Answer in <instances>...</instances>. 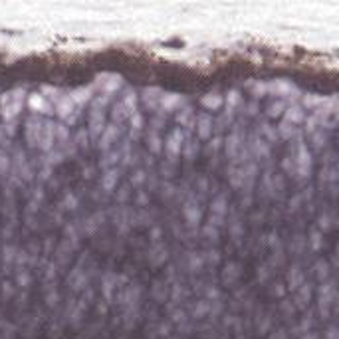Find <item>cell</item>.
<instances>
[{"label":"cell","instance_id":"obj_4","mask_svg":"<svg viewBox=\"0 0 339 339\" xmlns=\"http://www.w3.org/2000/svg\"><path fill=\"white\" fill-rule=\"evenodd\" d=\"M284 117H286V121H288V123L296 125V123L305 121V111H303L300 105H290V107H286V109H284Z\"/></svg>","mask_w":339,"mask_h":339},{"label":"cell","instance_id":"obj_5","mask_svg":"<svg viewBox=\"0 0 339 339\" xmlns=\"http://www.w3.org/2000/svg\"><path fill=\"white\" fill-rule=\"evenodd\" d=\"M194 125L198 127V137L200 139H208L210 135H212V119L208 117V115H198V117H194Z\"/></svg>","mask_w":339,"mask_h":339},{"label":"cell","instance_id":"obj_12","mask_svg":"<svg viewBox=\"0 0 339 339\" xmlns=\"http://www.w3.org/2000/svg\"><path fill=\"white\" fill-rule=\"evenodd\" d=\"M240 101H242V97H240V93H238V91H230V95L226 97V105L230 103V107H232V105H236V103H240Z\"/></svg>","mask_w":339,"mask_h":339},{"label":"cell","instance_id":"obj_1","mask_svg":"<svg viewBox=\"0 0 339 339\" xmlns=\"http://www.w3.org/2000/svg\"><path fill=\"white\" fill-rule=\"evenodd\" d=\"M183 143H185V135H183V131H181V127H177V129H173L169 135H167V143H165V149H167V155H169V159L167 161H171V163H177V155H181V151H183Z\"/></svg>","mask_w":339,"mask_h":339},{"label":"cell","instance_id":"obj_6","mask_svg":"<svg viewBox=\"0 0 339 339\" xmlns=\"http://www.w3.org/2000/svg\"><path fill=\"white\" fill-rule=\"evenodd\" d=\"M317 224H319V228H321L323 232L333 230V228H335V224H337L335 212H333V210H323V212H319V216H317Z\"/></svg>","mask_w":339,"mask_h":339},{"label":"cell","instance_id":"obj_2","mask_svg":"<svg viewBox=\"0 0 339 339\" xmlns=\"http://www.w3.org/2000/svg\"><path fill=\"white\" fill-rule=\"evenodd\" d=\"M121 169H117V167H109L107 169V173L101 177V190L105 192V194H109V192H113V188L117 187V183L121 181Z\"/></svg>","mask_w":339,"mask_h":339},{"label":"cell","instance_id":"obj_11","mask_svg":"<svg viewBox=\"0 0 339 339\" xmlns=\"http://www.w3.org/2000/svg\"><path fill=\"white\" fill-rule=\"evenodd\" d=\"M244 109H246V115H248V117H254L256 113H258V109H260V105H258L256 101H250L248 105H244Z\"/></svg>","mask_w":339,"mask_h":339},{"label":"cell","instance_id":"obj_7","mask_svg":"<svg viewBox=\"0 0 339 339\" xmlns=\"http://www.w3.org/2000/svg\"><path fill=\"white\" fill-rule=\"evenodd\" d=\"M284 109H286V103L282 99H276V101H270L266 105V115L268 117H280L284 115Z\"/></svg>","mask_w":339,"mask_h":339},{"label":"cell","instance_id":"obj_8","mask_svg":"<svg viewBox=\"0 0 339 339\" xmlns=\"http://www.w3.org/2000/svg\"><path fill=\"white\" fill-rule=\"evenodd\" d=\"M200 103H202L206 109H218V107L222 105V95H218L216 91H214V93H206V95L200 99Z\"/></svg>","mask_w":339,"mask_h":339},{"label":"cell","instance_id":"obj_10","mask_svg":"<svg viewBox=\"0 0 339 339\" xmlns=\"http://www.w3.org/2000/svg\"><path fill=\"white\" fill-rule=\"evenodd\" d=\"M319 103H325V97H321V95H317V93H305V95H303V105L317 107Z\"/></svg>","mask_w":339,"mask_h":339},{"label":"cell","instance_id":"obj_3","mask_svg":"<svg viewBox=\"0 0 339 339\" xmlns=\"http://www.w3.org/2000/svg\"><path fill=\"white\" fill-rule=\"evenodd\" d=\"M161 95H163V91L159 87H147V89H143V103L149 109H159Z\"/></svg>","mask_w":339,"mask_h":339},{"label":"cell","instance_id":"obj_9","mask_svg":"<svg viewBox=\"0 0 339 339\" xmlns=\"http://www.w3.org/2000/svg\"><path fill=\"white\" fill-rule=\"evenodd\" d=\"M147 145L151 147L153 153H159V151H161V135H159V131H151V133H149Z\"/></svg>","mask_w":339,"mask_h":339}]
</instances>
